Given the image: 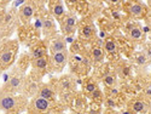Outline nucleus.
I'll use <instances>...</instances> for the list:
<instances>
[{
	"label": "nucleus",
	"instance_id": "obj_23",
	"mask_svg": "<svg viewBox=\"0 0 151 114\" xmlns=\"http://www.w3.org/2000/svg\"><path fill=\"white\" fill-rule=\"evenodd\" d=\"M11 20H12V14L11 12H7V14L5 15V17H4V24H7Z\"/></svg>",
	"mask_w": 151,
	"mask_h": 114
},
{
	"label": "nucleus",
	"instance_id": "obj_4",
	"mask_svg": "<svg viewBox=\"0 0 151 114\" xmlns=\"http://www.w3.org/2000/svg\"><path fill=\"white\" fill-rule=\"evenodd\" d=\"M75 26H76V17L73 14H69L64 17V20L62 21V30L64 32V34H70L74 32Z\"/></svg>",
	"mask_w": 151,
	"mask_h": 114
},
{
	"label": "nucleus",
	"instance_id": "obj_26",
	"mask_svg": "<svg viewBox=\"0 0 151 114\" xmlns=\"http://www.w3.org/2000/svg\"><path fill=\"white\" fill-rule=\"evenodd\" d=\"M99 97H100V92L97 90V91L93 94V98H99Z\"/></svg>",
	"mask_w": 151,
	"mask_h": 114
},
{
	"label": "nucleus",
	"instance_id": "obj_18",
	"mask_svg": "<svg viewBox=\"0 0 151 114\" xmlns=\"http://www.w3.org/2000/svg\"><path fill=\"white\" fill-rule=\"evenodd\" d=\"M55 29V23L52 20H46L44 22V30L45 33H50V30H53Z\"/></svg>",
	"mask_w": 151,
	"mask_h": 114
},
{
	"label": "nucleus",
	"instance_id": "obj_5",
	"mask_svg": "<svg viewBox=\"0 0 151 114\" xmlns=\"http://www.w3.org/2000/svg\"><path fill=\"white\" fill-rule=\"evenodd\" d=\"M21 87H22V75L16 74L9 80V83L6 85V92L15 94V92L19 91Z\"/></svg>",
	"mask_w": 151,
	"mask_h": 114
},
{
	"label": "nucleus",
	"instance_id": "obj_24",
	"mask_svg": "<svg viewBox=\"0 0 151 114\" xmlns=\"http://www.w3.org/2000/svg\"><path fill=\"white\" fill-rule=\"evenodd\" d=\"M106 105H108L109 107H115V101L111 99V98H109V99H106Z\"/></svg>",
	"mask_w": 151,
	"mask_h": 114
},
{
	"label": "nucleus",
	"instance_id": "obj_3",
	"mask_svg": "<svg viewBox=\"0 0 151 114\" xmlns=\"http://www.w3.org/2000/svg\"><path fill=\"white\" fill-rule=\"evenodd\" d=\"M68 62V51H60V52H56V54H52L51 56V66H52V69L56 70V72H60L64 66L67 65Z\"/></svg>",
	"mask_w": 151,
	"mask_h": 114
},
{
	"label": "nucleus",
	"instance_id": "obj_12",
	"mask_svg": "<svg viewBox=\"0 0 151 114\" xmlns=\"http://www.w3.org/2000/svg\"><path fill=\"white\" fill-rule=\"evenodd\" d=\"M39 97H42V98H45V99H51L53 96H55V92H53V90L50 86H47V85H45V86H42L40 90H39Z\"/></svg>",
	"mask_w": 151,
	"mask_h": 114
},
{
	"label": "nucleus",
	"instance_id": "obj_13",
	"mask_svg": "<svg viewBox=\"0 0 151 114\" xmlns=\"http://www.w3.org/2000/svg\"><path fill=\"white\" fill-rule=\"evenodd\" d=\"M32 65H33V67L36 68V69H45V68L48 66V58L45 56V57L37 58V60H33V61H32Z\"/></svg>",
	"mask_w": 151,
	"mask_h": 114
},
{
	"label": "nucleus",
	"instance_id": "obj_10",
	"mask_svg": "<svg viewBox=\"0 0 151 114\" xmlns=\"http://www.w3.org/2000/svg\"><path fill=\"white\" fill-rule=\"evenodd\" d=\"M50 50H51L52 54L65 51V50H67V44H65L64 39H62V38H57V39H55L51 43V45H50Z\"/></svg>",
	"mask_w": 151,
	"mask_h": 114
},
{
	"label": "nucleus",
	"instance_id": "obj_29",
	"mask_svg": "<svg viewBox=\"0 0 151 114\" xmlns=\"http://www.w3.org/2000/svg\"><path fill=\"white\" fill-rule=\"evenodd\" d=\"M150 4H151V3H150Z\"/></svg>",
	"mask_w": 151,
	"mask_h": 114
},
{
	"label": "nucleus",
	"instance_id": "obj_16",
	"mask_svg": "<svg viewBox=\"0 0 151 114\" xmlns=\"http://www.w3.org/2000/svg\"><path fill=\"white\" fill-rule=\"evenodd\" d=\"M92 57H93V61L96 62H100L103 58H104V52H103V50L100 49V47H93L92 50Z\"/></svg>",
	"mask_w": 151,
	"mask_h": 114
},
{
	"label": "nucleus",
	"instance_id": "obj_11",
	"mask_svg": "<svg viewBox=\"0 0 151 114\" xmlns=\"http://www.w3.org/2000/svg\"><path fill=\"white\" fill-rule=\"evenodd\" d=\"M129 11L131 14L135 17H142L143 14H144V6L140 4V3H133L131 4L129 6Z\"/></svg>",
	"mask_w": 151,
	"mask_h": 114
},
{
	"label": "nucleus",
	"instance_id": "obj_28",
	"mask_svg": "<svg viewBox=\"0 0 151 114\" xmlns=\"http://www.w3.org/2000/svg\"><path fill=\"white\" fill-rule=\"evenodd\" d=\"M106 114H114V113H111V112H108V113H106Z\"/></svg>",
	"mask_w": 151,
	"mask_h": 114
},
{
	"label": "nucleus",
	"instance_id": "obj_6",
	"mask_svg": "<svg viewBox=\"0 0 151 114\" xmlns=\"http://www.w3.org/2000/svg\"><path fill=\"white\" fill-rule=\"evenodd\" d=\"M34 15V7L29 3H24L19 9V17L24 23H28Z\"/></svg>",
	"mask_w": 151,
	"mask_h": 114
},
{
	"label": "nucleus",
	"instance_id": "obj_14",
	"mask_svg": "<svg viewBox=\"0 0 151 114\" xmlns=\"http://www.w3.org/2000/svg\"><path fill=\"white\" fill-rule=\"evenodd\" d=\"M94 33V29L92 26H83L81 29H80V36L82 39H91L92 35Z\"/></svg>",
	"mask_w": 151,
	"mask_h": 114
},
{
	"label": "nucleus",
	"instance_id": "obj_22",
	"mask_svg": "<svg viewBox=\"0 0 151 114\" xmlns=\"http://www.w3.org/2000/svg\"><path fill=\"white\" fill-rule=\"evenodd\" d=\"M146 61V56L144 54H139L137 56V62H138V65H143V63H145Z\"/></svg>",
	"mask_w": 151,
	"mask_h": 114
},
{
	"label": "nucleus",
	"instance_id": "obj_20",
	"mask_svg": "<svg viewBox=\"0 0 151 114\" xmlns=\"http://www.w3.org/2000/svg\"><path fill=\"white\" fill-rule=\"evenodd\" d=\"M105 49H106V51L110 52V54H114L116 51V44L112 41V40H109L105 43Z\"/></svg>",
	"mask_w": 151,
	"mask_h": 114
},
{
	"label": "nucleus",
	"instance_id": "obj_21",
	"mask_svg": "<svg viewBox=\"0 0 151 114\" xmlns=\"http://www.w3.org/2000/svg\"><path fill=\"white\" fill-rule=\"evenodd\" d=\"M45 50L44 49H35V51L33 52V60H37V58H41V57H45Z\"/></svg>",
	"mask_w": 151,
	"mask_h": 114
},
{
	"label": "nucleus",
	"instance_id": "obj_7",
	"mask_svg": "<svg viewBox=\"0 0 151 114\" xmlns=\"http://www.w3.org/2000/svg\"><path fill=\"white\" fill-rule=\"evenodd\" d=\"M15 60V51L14 50H4V51L0 54V65L3 68H7Z\"/></svg>",
	"mask_w": 151,
	"mask_h": 114
},
{
	"label": "nucleus",
	"instance_id": "obj_8",
	"mask_svg": "<svg viewBox=\"0 0 151 114\" xmlns=\"http://www.w3.org/2000/svg\"><path fill=\"white\" fill-rule=\"evenodd\" d=\"M50 10H51V14L57 20H60L65 14V10H64V6L60 1H56V3H52L51 6H50Z\"/></svg>",
	"mask_w": 151,
	"mask_h": 114
},
{
	"label": "nucleus",
	"instance_id": "obj_19",
	"mask_svg": "<svg viewBox=\"0 0 151 114\" xmlns=\"http://www.w3.org/2000/svg\"><path fill=\"white\" fill-rule=\"evenodd\" d=\"M85 89H86V91L87 92H90V94H94L97 91V85L94 81H88L86 85H85Z\"/></svg>",
	"mask_w": 151,
	"mask_h": 114
},
{
	"label": "nucleus",
	"instance_id": "obj_9",
	"mask_svg": "<svg viewBox=\"0 0 151 114\" xmlns=\"http://www.w3.org/2000/svg\"><path fill=\"white\" fill-rule=\"evenodd\" d=\"M131 108L137 114H145L147 112V109H149V106H147V103L145 102V101H143V99H135V101H133V102H132Z\"/></svg>",
	"mask_w": 151,
	"mask_h": 114
},
{
	"label": "nucleus",
	"instance_id": "obj_27",
	"mask_svg": "<svg viewBox=\"0 0 151 114\" xmlns=\"http://www.w3.org/2000/svg\"><path fill=\"white\" fill-rule=\"evenodd\" d=\"M1 70H3V67H1V65H0V74H1Z\"/></svg>",
	"mask_w": 151,
	"mask_h": 114
},
{
	"label": "nucleus",
	"instance_id": "obj_15",
	"mask_svg": "<svg viewBox=\"0 0 151 114\" xmlns=\"http://www.w3.org/2000/svg\"><path fill=\"white\" fill-rule=\"evenodd\" d=\"M129 36L131 39L133 40H140L143 38V32L139 27H133L131 30H129Z\"/></svg>",
	"mask_w": 151,
	"mask_h": 114
},
{
	"label": "nucleus",
	"instance_id": "obj_17",
	"mask_svg": "<svg viewBox=\"0 0 151 114\" xmlns=\"http://www.w3.org/2000/svg\"><path fill=\"white\" fill-rule=\"evenodd\" d=\"M103 81H104L105 86H108V87H114L115 84H116V79L112 74H106L104 77V79H103Z\"/></svg>",
	"mask_w": 151,
	"mask_h": 114
},
{
	"label": "nucleus",
	"instance_id": "obj_2",
	"mask_svg": "<svg viewBox=\"0 0 151 114\" xmlns=\"http://www.w3.org/2000/svg\"><path fill=\"white\" fill-rule=\"evenodd\" d=\"M18 97L10 92H3L0 95V108L5 112L14 110L18 106Z\"/></svg>",
	"mask_w": 151,
	"mask_h": 114
},
{
	"label": "nucleus",
	"instance_id": "obj_25",
	"mask_svg": "<svg viewBox=\"0 0 151 114\" xmlns=\"http://www.w3.org/2000/svg\"><path fill=\"white\" fill-rule=\"evenodd\" d=\"M60 86H62L63 89H68V87H69V83H68L67 80H65V81H64V80H63V81L60 83Z\"/></svg>",
	"mask_w": 151,
	"mask_h": 114
},
{
	"label": "nucleus",
	"instance_id": "obj_1",
	"mask_svg": "<svg viewBox=\"0 0 151 114\" xmlns=\"http://www.w3.org/2000/svg\"><path fill=\"white\" fill-rule=\"evenodd\" d=\"M50 107H51V102L48 99H45L42 97H35L30 101L28 105V113L29 114H45Z\"/></svg>",
	"mask_w": 151,
	"mask_h": 114
}]
</instances>
